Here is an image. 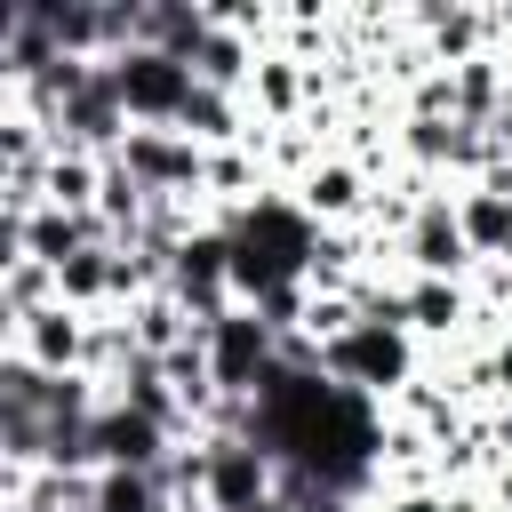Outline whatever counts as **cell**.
Returning a JSON list of instances; mask_svg holds the SVG:
<instances>
[{"label":"cell","mask_w":512,"mask_h":512,"mask_svg":"<svg viewBox=\"0 0 512 512\" xmlns=\"http://www.w3.org/2000/svg\"><path fill=\"white\" fill-rule=\"evenodd\" d=\"M400 264H408V280H472L480 272L448 184H424L408 200V216H400Z\"/></svg>","instance_id":"obj_1"},{"label":"cell","mask_w":512,"mask_h":512,"mask_svg":"<svg viewBox=\"0 0 512 512\" xmlns=\"http://www.w3.org/2000/svg\"><path fill=\"white\" fill-rule=\"evenodd\" d=\"M280 496V456L248 432H200V512H256Z\"/></svg>","instance_id":"obj_2"},{"label":"cell","mask_w":512,"mask_h":512,"mask_svg":"<svg viewBox=\"0 0 512 512\" xmlns=\"http://www.w3.org/2000/svg\"><path fill=\"white\" fill-rule=\"evenodd\" d=\"M200 352H208V376L224 400H256V384L280 368V328L256 304H232L216 328H200Z\"/></svg>","instance_id":"obj_3"},{"label":"cell","mask_w":512,"mask_h":512,"mask_svg":"<svg viewBox=\"0 0 512 512\" xmlns=\"http://www.w3.org/2000/svg\"><path fill=\"white\" fill-rule=\"evenodd\" d=\"M152 200H208V152L184 128H128V144L112 152Z\"/></svg>","instance_id":"obj_4"},{"label":"cell","mask_w":512,"mask_h":512,"mask_svg":"<svg viewBox=\"0 0 512 512\" xmlns=\"http://www.w3.org/2000/svg\"><path fill=\"white\" fill-rule=\"evenodd\" d=\"M112 88H120V104H128L136 128H176L184 104H192V88H200V72L176 64V56H160V48H128V56H112Z\"/></svg>","instance_id":"obj_5"},{"label":"cell","mask_w":512,"mask_h":512,"mask_svg":"<svg viewBox=\"0 0 512 512\" xmlns=\"http://www.w3.org/2000/svg\"><path fill=\"white\" fill-rule=\"evenodd\" d=\"M8 352H24V360L48 368V376H88L96 320L72 312V304H48V312H32V320H8Z\"/></svg>","instance_id":"obj_6"},{"label":"cell","mask_w":512,"mask_h":512,"mask_svg":"<svg viewBox=\"0 0 512 512\" xmlns=\"http://www.w3.org/2000/svg\"><path fill=\"white\" fill-rule=\"evenodd\" d=\"M88 448H96V472H160L176 456V432H160L128 400H104L96 424H88Z\"/></svg>","instance_id":"obj_7"},{"label":"cell","mask_w":512,"mask_h":512,"mask_svg":"<svg viewBox=\"0 0 512 512\" xmlns=\"http://www.w3.org/2000/svg\"><path fill=\"white\" fill-rule=\"evenodd\" d=\"M296 208H304L320 232H344V224L368 208V160H360V152H320V160H304Z\"/></svg>","instance_id":"obj_8"},{"label":"cell","mask_w":512,"mask_h":512,"mask_svg":"<svg viewBox=\"0 0 512 512\" xmlns=\"http://www.w3.org/2000/svg\"><path fill=\"white\" fill-rule=\"evenodd\" d=\"M400 304H408L416 344H424V336H432V344H456V336H464V320H480L472 280H400Z\"/></svg>","instance_id":"obj_9"},{"label":"cell","mask_w":512,"mask_h":512,"mask_svg":"<svg viewBox=\"0 0 512 512\" xmlns=\"http://www.w3.org/2000/svg\"><path fill=\"white\" fill-rule=\"evenodd\" d=\"M200 152H224V144H248V96H224V88H192L184 120H176Z\"/></svg>","instance_id":"obj_10"},{"label":"cell","mask_w":512,"mask_h":512,"mask_svg":"<svg viewBox=\"0 0 512 512\" xmlns=\"http://www.w3.org/2000/svg\"><path fill=\"white\" fill-rule=\"evenodd\" d=\"M96 192H104V160H88V152H64V144H56V160H48V208L96 216Z\"/></svg>","instance_id":"obj_11"},{"label":"cell","mask_w":512,"mask_h":512,"mask_svg":"<svg viewBox=\"0 0 512 512\" xmlns=\"http://www.w3.org/2000/svg\"><path fill=\"white\" fill-rule=\"evenodd\" d=\"M88 512H176V504H168L160 472H96Z\"/></svg>","instance_id":"obj_12"},{"label":"cell","mask_w":512,"mask_h":512,"mask_svg":"<svg viewBox=\"0 0 512 512\" xmlns=\"http://www.w3.org/2000/svg\"><path fill=\"white\" fill-rule=\"evenodd\" d=\"M368 512H448V488L440 480H384V496H368Z\"/></svg>","instance_id":"obj_13"},{"label":"cell","mask_w":512,"mask_h":512,"mask_svg":"<svg viewBox=\"0 0 512 512\" xmlns=\"http://www.w3.org/2000/svg\"><path fill=\"white\" fill-rule=\"evenodd\" d=\"M296 512H368V504H360V496H344V488H312Z\"/></svg>","instance_id":"obj_14"},{"label":"cell","mask_w":512,"mask_h":512,"mask_svg":"<svg viewBox=\"0 0 512 512\" xmlns=\"http://www.w3.org/2000/svg\"><path fill=\"white\" fill-rule=\"evenodd\" d=\"M488 504H496V512H512V464H496V472H488Z\"/></svg>","instance_id":"obj_15"},{"label":"cell","mask_w":512,"mask_h":512,"mask_svg":"<svg viewBox=\"0 0 512 512\" xmlns=\"http://www.w3.org/2000/svg\"><path fill=\"white\" fill-rule=\"evenodd\" d=\"M256 512H296V504H288V496H272V504H256Z\"/></svg>","instance_id":"obj_16"},{"label":"cell","mask_w":512,"mask_h":512,"mask_svg":"<svg viewBox=\"0 0 512 512\" xmlns=\"http://www.w3.org/2000/svg\"><path fill=\"white\" fill-rule=\"evenodd\" d=\"M504 272H512V256H504Z\"/></svg>","instance_id":"obj_17"},{"label":"cell","mask_w":512,"mask_h":512,"mask_svg":"<svg viewBox=\"0 0 512 512\" xmlns=\"http://www.w3.org/2000/svg\"><path fill=\"white\" fill-rule=\"evenodd\" d=\"M488 512H496V504H488Z\"/></svg>","instance_id":"obj_18"}]
</instances>
